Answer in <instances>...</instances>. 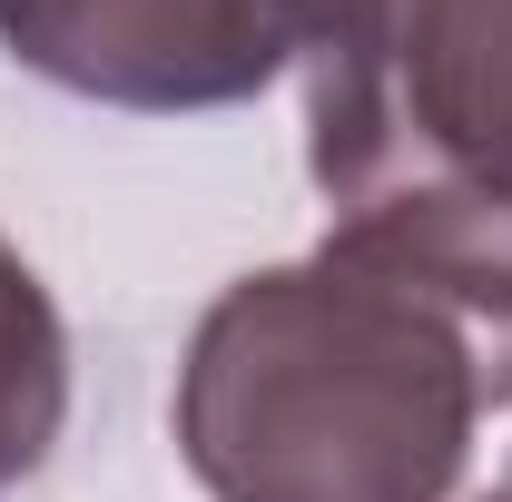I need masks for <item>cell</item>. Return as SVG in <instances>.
<instances>
[{"label":"cell","instance_id":"7a4b0ae2","mask_svg":"<svg viewBox=\"0 0 512 502\" xmlns=\"http://www.w3.org/2000/svg\"><path fill=\"white\" fill-rule=\"evenodd\" d=\"M286 40L325 207L512 197V0H286Z\"/></svg>","mask_w":512,"mask_h":502},{"label":"cell","instance_id":"3957f363","mask_svg":"<svg viewBox=\"0 0 512 502\" xmlns=\"http://www.w3.org/2000/svg\"><path fill=\"white\" fill-rule=\"evenodd\" d=\"M0 50L69 99L188 119L296 69L286 0H0Z\"/></svg>","mask_w":512,"mask_h":502},{"label":"cell","instance_id":"8992f818","mask_svg":"<svg viewBox=\"0 0 512 502\" xmlns=\"http://www.w3.org/2000/svg\"><path fill=\"white\" fill-rule=\"evenodd\" d=\"M483 502H503V493H483Z\"/></svg>","mask_w":512,"mask_h":502},{"label":"cell","instance_id":"277c9868","mask_svg":"<svg viewBox=\"0 0 512 502\" xmlns=\"http://www.w3.org/2000/svg\"><path fill=\"white\" fill-rule=\"evenodd\" d=\"M60 424H69V325L40 266L0 237V493L50 463Z\"/></svg>","mask_w":512,"mask_h":502},{"label":"cell","instance_id":"6da1fadb","mask_svg":"<svg viewBox=\"0 0 512 502\" xmlns=\"http://www.w3.org/2000/svg\"><path fill=\"white\" fill-rule=\"evenodd\" d=\"M493 404L512 384L483 325L375 237L325 227L207 296L168 424L207 502H453Z\"/></svg>","mask_w":512,"mask_h":502},{"label":"cell","instance_id":"5b68a950","mask_svg":"<svg viewBox=\"0 0 512 502\" xmlns=\"http://www.w3.org/2000/svg\"><path fill=\"white\" fill-rule=\"evenodd\" d=\"M493 493H503V502H512V473H503V483H493Z\"/></svg>","mask_w":512,"mask_h":502}]
</instances>
